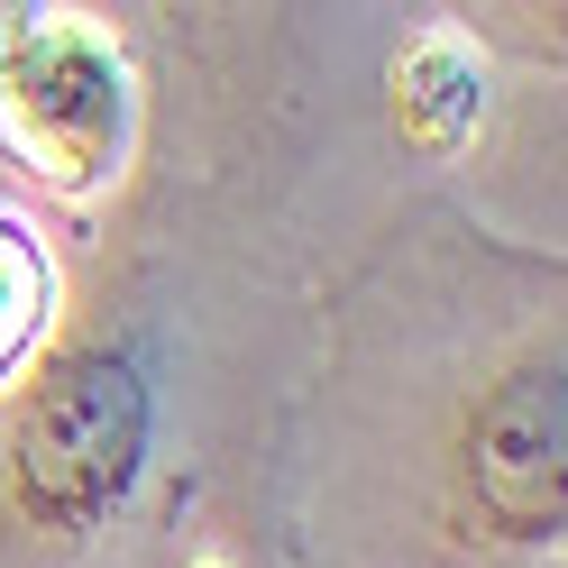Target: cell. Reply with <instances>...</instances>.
Instances as JSON below:
<instances>
[{"label": "cell", "instance_id": "277c9868", "mask_svg": "<svg viewBox=\"0 0 568 568\" xmlns=\"http://www.w3.org/2000/svg\"><path fill=\"white\" fill-rule=\"evenodd\" d=\"M486 120V64L458 47V38H422L404 64H395V129L413 148H468V129Z\"/></svg>", "mask_w": 568, "mask_h": 568}, {"label": "cell", "instance_id": "6da1fadb", "mask_svg": "<svg viewBox=\"0 0 568 568\" xmlns=\"http://www.w3.org/2000/svg\"><path fill=\"white\" fill-rule=\"evenodd\" d=\"M148 468V385L120 348L55 358L10 422V505L47 531H101Z\"/></svg>", "mask_w": 568, "mask_h": 568}, {"label": "cell", "instance_id": "7a4b0ae2", "mask_svg": "<svg viewBox=\"0 0 568 568\" xmlns=\"http://www.w3.org/2000/svg\"><path fill=\"white\" fill-rule=\"evenodd\" d=\"M0 111H10L19 148L55 184H101L129 156V64H120V47L101 28L55 19V28L10 47V64H0Z\"/></svg>", "mask_w": 568, "mask_h": 568}, {"label": "cell", "instance_id": "3957f363", "mask_svg": "<svg viewBox=\"0 0 568 568\" xmlns=\"http://www.w3.org/2000/svg\"><path fill=\"white\" fill-rule=\"evenodd\" d=\"M559 449H568V395L559 358H531L514 376H495V395L468 413V495L505 541H550L559 531Z\"/></svg>", "mask_w": 568, "mask_h": 568}]
</instances>
